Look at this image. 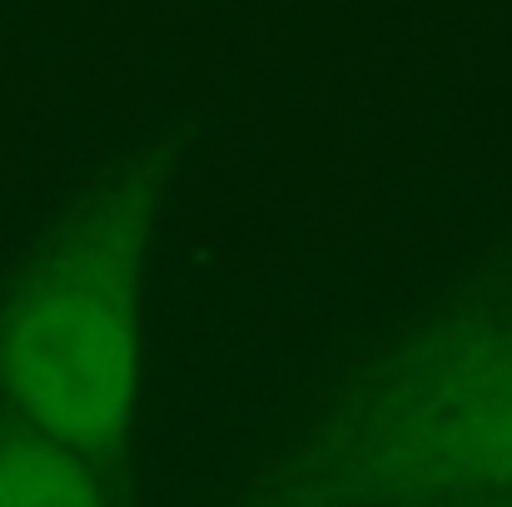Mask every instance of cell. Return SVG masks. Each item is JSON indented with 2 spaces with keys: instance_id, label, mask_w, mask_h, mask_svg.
Here are the masks:
<instances>
[{
  "instance_id": "3957f363",
  "label": "cell",
  "mask_w": 512,
  "mask_h": 507,
  "mask_svg": "<svg viewBox=\"0 0 512 507\" xmlns=\"http://www.w3.org/2000/svg\"><path fill=\"white\" fill-rule=\"evenodd\" d=\"M498 458H503V468L512 473V408H508V418H503V428H498Z\"/></svg>"
},
{
  "instance_id": "6da1fadb",
  "label": "cell",
  "mask_w": 512,
  "mask_h": 507,
  "mask_svg": "<svg viewBox=\"0 0 512 507\" xmlns=\"http://www.w3.org/2000/svg\"><path fill=\"white\" fill-rule=\"evenodd\" d=\"M5 383L40 438L95 458L110 453L140 403L135 249L120 234H85L55 254L5 319Z\"/></svg>"
},
{
  "instance_id": "7a4b0ae2",
  "label": "cell",
  "mask_w": 512,
  "mask_h": 507,
  "mask_svg": "<svg viewBox=\"0 0 512 507\" xmlns=\"http://www.w3.org/2000/svg\"><path fill=\"white\" fill-rule=\"evenodd\" d=\"M0 507H110L80 453L55 438H0Z\"/></svg>"
}]
</instances>
